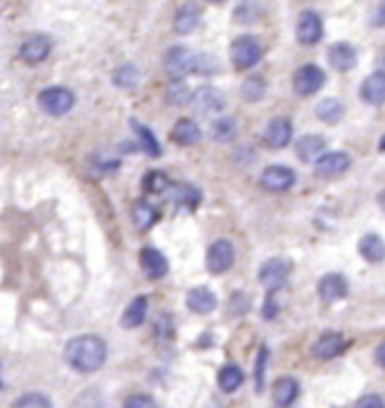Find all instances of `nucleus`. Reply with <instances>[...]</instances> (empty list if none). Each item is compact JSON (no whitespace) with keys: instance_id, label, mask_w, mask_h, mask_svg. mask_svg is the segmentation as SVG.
Here are the masks:
<instances>
[{"instance_id":"obj_3","label":"nucleus","mask_w":385,"mask_h":408,"mask_svg":"<svg viewBox=\"0 0 385 408\" xmlns=\"http://www.w3.org/2000/svg\"><path fill=\"white\" fill-rule=\"evenodd\" d=\"M36 102H39L41 110H45L47 115H54V118H61L72 110L74 106V93L66 86H50V89H43L36 97Z\"/></svg>"},{"instance_id":"obj_45","label":"nucleus","mask_w":385,"mask_h":408,"mask_svg":"<svg viewBox=\"0 0 385 408\" xmlns=\"http://www.w3.org/2000/svg\"><path fill=\"white\" fill-rule=\"evenodd\" d=\"M374 26H383V5H379V9H377V21H374Z\"/></svg>"},{"instance_id":"obj_18","label":"nucleus","mask_w":385,"mask_h":408,"mask_svg":"<svg viewBox=\"0 0 385 408\" xmlns=\"http://www.w3.org/2000/svg\"><path fill=\"white\" fill-rule=\"evenodd\" d=\"M198 23H201V7L196 3H185L173 14V32L190 34L198 28Z\"/></svg>"},{"instance_id":"obj_14","label":"nucleus","mask_w":385,"mask_h":408,"mask_svg":"<svg viewBox=\"0 0 385 408\" xmlns=\"http://www.w3.org/2000/svg\"><path fill=\"white\" fill-rule=\"evenodd\" d=\"M140 268L149 280H163L169 273V259L156 246H144L140 251Z\"/></svg>"},{"instance_id":"obj_44","label":"nucleus","mask_w":385,"mask_h":408,"mask_svg":"<svg viewBox=\"0 0 385 408\" xmlns=\"http://www.w3.org/2000/svg\"><path fill=\"white\" fill-rule=\"evenodd\" d=\"M374 356H377V366H379V368H383V366H385V343H381V345H379Z\"/></svg>"},{"instance_id":"obj_40","label":"nucleus","mask_w":385,"mask_h":408,"mask_svg":"<svg viewBox=\"0 0 385 408\" xmlns=\"http://www.w3.org/2000/svg\"><path fill=\"white\" fill-rule=\"evenodd\" d=\"M230 314L232 316H241V314H248V309H251V298H248L246 293L237 291V293H232V298H230Z\"/></svg>"},{"instance_id":"obj_13","label":"nucleus","mask_w":385,"mask_h":408,"mask_svg":"<svg viewBox=\"0 0 385 408\" xmlns=\"http://www.w3.org/2000/svg\"><path fill=\"white\" fill-rule=\"evenodd\" d=\"M50 52H52V41H50V36H45V34H34L30 39H25L18 47V57L30 66H36V64H41V61H45L50 57Z\"/></svg>"},{"instance_id":"obj_27","label":"nucleus","mask_w":385,"mask_h":408,"mask_svg":"<svg viewBox=\"0 0 385 408\" xmlns=\"http://www.w3.org/2000/svg\"><path fill=\"white\" fill-rule=\"evenodd\" d=\"M325 147H327V142L322 135L309 133V135H302V138L295 142V154L302 163H314V160L325 152Z\"/></svg>"},{"instance_id":"obj_1","label":"nucleus","mask_w":385,"mask_h":408,"mask_svg":"<svg viewBox=\"0 0 385 408\" xmlns=\"http://www.w3.org/2000/svg\"><path fill=\"white\" fill-rule=\"evenodd\" d=\"M64 358L74 373L88 375L97 373L106 363L108 348L104 339L97 336V334H81V336H74L66 343Z\"/></svg>"},{"instance_id":"obj_20","label":"nucleus","mask_w":385,"mask_h":408,"mask_svg":"<svg viewBox=\"0 0 385 408\" xmlns=\"http://www.w3.org/2000/svg\"><path fill=\"white\" fill-rule=\"evenodd\" d=\"M190 50L183 45H173L169 47V50L165 52V70L169 72V75L173 79H183L185 75H188V64H190Z\"/></svg>"},{"instance_id":"obj_12","label":"nucleus","mask_w":385,"mask_h":408,"mask_svg":"<svg viewBox=\"0 0 385 408\" xmlns=\"http://www.w3.org/2000/svg\"><path fill=\"white\" fill-rule=\"evenodd\" d=\"M347 293H350V282L343 273H325L318 280V295L322 302H338L345 300Z\"/></svg>"},{"instance_id":"obj_11","label":"nucleus","mask_w":385,"mask_h":408,"mask_svg":"<svg viewBox=\"0 0 385 408\" xmlns=\"http://www.w3.org/2000/svg\"><path fill=\"white\" fill-rule=\"evenodd\" d=\"M347 348H350V341H347L340 332H322L318 341L314 343L311 354L322 358V361H329V358L340 356Z\"/></svg>"},{"instance_id":"obj_23","label":"nucleus","mask_w":385,"mask_h":408,"mask_svg":"<svg viewBox=\"0 0 385 408\" xmlns=\"http://www.w3.org/2000/svg\"><path fill=\"white\" fill-rule=\"evenodd\" d=\"M358 253L369 264H381L385 259V242L381 239V234L377 232H367L358 242Z\"/></svg>"},{"instance_id":"obj_9","label":"nucleus","mask_w":385,"mask_h":408,"mask_svg":"<svg viewBox=\"0 0 385 408\" xmlns=\"http://www.w3.org/2000/svg\"><path fill=\"white\" fill-rule=\"evenodd\" d=\"M295 34H297V41H300L302 45H316V43H320L322 34H325V23H322L318 11L304 9L302 14H300V18H297Z\"/></svg>"},{"instance_id":"obj_5","label":"nucleus","mask_w":385,"mask_h":408,"mask_svg":"<svg viewBox=\"0 0 385 408\" xmlns=\"http://www.w3.org/2000/svg\"><path fill=\"white\" fill-rule=\"evenodd\" d=\"M188 104L196 115H217L226 108V95L214 89V86H201V89L190 95Z\"/></svg>"},{"instance_id":"obj_26","label":"nucleus","mask_w":385,"mask_h":408,"mask_svg":"<svg viewBox=\"0 0 385 408\" xmlns=\"http://www.w3.org/2000/svg\"><path fill=\"white\" fill-rule=\"evenodd\" d=\"M131 219H133L135 228H138L140 232H146L149 228L158 224L160 212L149 201L140 199V201H135L133 208H131Z\"/></svg>"},{"instance_id":"obj_34","label":"nucleus","mask_w":385,"mask_h":408,"mask_svg":"<svg viewBox=\"0 0 385 408\" xmlns=\"http://www.w3.org/2000/svg\"><path fill=\"white\" fill-rule=\"evenodd\" d=\"M264 95H266V79L264 77L253 75L241 84V97L246 102H259Z\"/></svg>"},{"instance_id":"obj_39","label":"nucleus","mask_w":385,"mask_h":408,"mask_svg":"<svg viewBox=\"0 0 385 408\" xmlns=\"http://www.w3.org/2000/svg\"><path fill=\"white\" fill-rule=\"evenodd\" d=\"M14 406H25V408L36 406V408H43V406H52V400L45 397V395L39 392V390H32V392L21 395V397L14 402Z\"/></svg>"},{"instance_id":"obj_43","label":"nucleus","mask_w":385,"mask_h":408,"mask_svg":"<svg viewBox=\"0 0 385 408\" xmlns=\"http://www.w3.org/2000/svg\"><path fill=\"white\" fill-rule=\"evenodd\" d=\"M262 314H264V318L266 320H272L277 314H280V305L275 302V298H272V293H268V298H266V305H264V309H262Z\"/></svg>"},{"instance_id":"obj_15","label":"nucleus","mask_w":385,"mask_h":408,"mask_svg":"<svg viewBox=\"0 0 385 408\" xmlns=\"http://www.w3.org/2000/svg\"><path fill=\"white\" fill-rule=\"evenodd\" d=\"M264 140L270 149H284L293 140V125L289 118H272L264 131Z\"/></svg>"},{"instance_id":"obj_38","label":"nucleus","mask_w":385,"mask_h":408,"mask_svg":"<svg viewBox=\"0 0 385 408\" xmlns=\"http://www.w3.org/2000/svg\"><path fill=\"white\" fill-rule=\"evenodd\" d=\"M268 348L262 345L257 352V361H255V390L262 392L264 390V379H266V366H268Z\"/></svg>"},{"instance_id":"obj_37","label":"nucleus","mask_w":385,"mask_h":408,"mask_svg":"<svg viewBox=\"0 0 385 408\" xmlns=\"http://www.w3.org/2000/svg\"><path fill=\"white\" fill-rule=\"evenodd\" d=\"M237 133V120L234 118H219L212 122V138L219 142H228Z\"/></svg>"},{"instance_id":"obj_36","label":"nucleus","mask_w":385,"mask_h":408,"mask_svg":"<svg viewBox=\"0 0 385 408\" xmlns=\"http://www.w3.org/2000/svg\"><path fill=\"white\" fill-rule=\"evenodd\" d=\"M190 86L185 84L183 79H173L169 86H167V91H165V97H167V102L171 106H183V104H188L190 102Z\"/></svg>"},{"instance_id":"obj_21","label":"nucleus","mask_w":385,"mask_h":408,"mask_svg":"<svg viewBox=\"0 0 385 408\" xmlns=\"http://www.w3.org/2000/svg\"><path fill=\"white\" fill-rule=\"evenodd\" d=\"M146 314H149V298L146 295H135V298L127 305V309H124L120 323L124 329H135L146 320Z\"/></svg>"},{"instance_id":"obj_19","label":"nucleus","mask_w":385,"mask_h":408,"mask_svg":"<svg viewBox=\"0 0 385 408\" xmlns=\"http://www.w3.org/2000/svg\"><path fill=\"white\" fill-rule=\"evenodd\" d=\"M201 127L196 125L194 120L190 118H180L176 125H173L171 133H169V138L173 144H180V147H192L196 144L198 140H201Z\"/></svg>"},{"instance_id":"obj_33","label":"nucleus","mask_w":385,"mask_h":408,"mask_svg":"<svg viewBox=\"0 0 385 408\" xmlns=\"http://www.w3.org/2000/svg\"><path fill=\"white\" fill-rule=\"evenodd\" d=\"M113 84L117 86V89H135L140 81V72H138V66L133 64H122L120 68H115L113 72Z\"/></svg>"},{"instance_id":"obj_6","label":"nucleus","mask_w":385,"mask_h":408,"mask_svg":"<svg viewBox=\"0 0 385 408\" xmlns=\"http://www.w3.org/2000/svg\"><path fill=\"white\" fill-rule=\"evenodd\" d=\"M325 81H327L325 70L316 64H304L293 75V91L300 97H311L325 86Z\"/></svg>"},{"instance_id":"obj_29","label":"nucleus","mask_w":385,"mask_h":408,"mask_svg":"<svg viewBox=\"0 0 385 408\" xmlns=\"http://www.w3.org/2000/svg\"><path fill=\"white\" fill-rule=\"evenodd\" d=\"M246 375H243V370L237 366V363H228V366H223L219 370V377H217V383H219V388L223 392H234L237 390L241 383H243Z\"/></svg>"},{"instance_id":"obj_41","label":"nucleus","mask_w":385,"mask_h":408,"mask_svg":"<svg viewBox=\"0 0 385 408\" xmlns=\"http://www.w3.org/2000/svg\"><path fill=\"white\" fill-rule=\"evenodd\" d=\"M124 406H127V408H146V406H156V400L151 397V395L133 392L131 397L124 400Z\"/></svg>"},{"instance_id":"obj_4","label":"nucleus","mask_w":385,"mask_h":408,"mask_svg":"<svg viewBox=\"0 0 385 408\" xmlns=\"http://www.w3.org/2000/svg\"><path fill=\"white\" fill-rule=\"evenodd\" d=\"M291 271H293V266H291L289 259H284V257H270V259H266L262 266H259L257 278H259V282L264 284V289H266L268 293H272V291L282 289L284 284L289 282Z\"/></svg>"},{"instance_id":"obj_32","label":"nucleus","mask_w":385,"mask_h":408,"mask_svg":"<svg viewBox=\"0 0 385 408\" xmlns=\"http://www.w3.org/2000/svg\"><path fill=\"white\" fill-rule=\"evenodd\" d=\"M169 188H171V183L165 171H160V169H149L142 176V190L146 194H165Z\"/></svg>"},{"instance_id":"obj_25","label":"nucleus","mask_w":385,"mask_h":408,"mask_svg":"<svg viewBox=\"0 0 385 408\" xmlns=\"http://www.w3.org/2000/svg\"><path fill=\"white\" fill-rule=\"evenodd\" d=\"M300 395V381L295 377H280L272 383V402L277 406H291Z\"/></svg>"},{"instance_id":"obj_42","label":"nucleus","mask_w":385,"mask_h":408,"mask_svg":"<svg viewBox=\"0 0 385 408\" xmlns=\"http://www.w3.org/2000/svg\"><path fill=\"white\" fill-rule=\"evenodd\" d=\"M354 406L356 408H383L385 402H383V397H379V395L369 392V395H363V397H358Z\"/></svg>"},{"instance_id":"obj_31","label":"nucleus","mask_w":385,"mask_h":408,"mask_svg":"<svg viewBox=\"0 0 385 408\" xmlns=\"http://www.w3.org/2000/svg\"><path fill=\"white\" fill-rule=\"evenodd\" d=\"M217 75L219 72V61L212 55H190V64H188V75Z\"/></svg>"},{"instance_id":"obj_35","label":"nucleus","mask_w":385,"mask_h":408,"mask_svg":"<svg viewBox=\"0 0 385 408\" xmlns=\"http://www.w3.org/2000/svg\"><path fill=\"white\" fill-rule=\"evenodd\" d=\"M259 16H262V7L255 0H241L234 9V21L241 23V26H251V23L259 21Z\"/></svg>"},{"instance_id":"obj_24","label":"nucleus","mask_w":385,"mask_h":408,"mask_svg":"<svg viewBox=\"0 0 385 408\" xmlns=\"http://www.w3.org/2000/svg\"><path fill=\"white\" fill-rule=\"evenodd\" d=\"M129 127L131 131L138 135V147L146 154V156H151V158H160V154H163V147H160L158 138H156V133L144 127L140 120H129Z\"/></svg>"},{"instance_id":"obj_16","label":"nucleus","mask_w":385,"mask_h":408,"mask_svg":"<svg viewBox=\"0 0 385 408\" xmlns=\"http://www.w3.org/2000/svg\"><path fill=\"white\" fill-rule=\"evenodd\" d=\"M327 61H329V66L336 70V72H350V70H354L356 64H358L356 47L350 45V43H345V41L333 43V45L329 47V52H327Z\"/></svg>"},{"instance_id":"obj_46","label":"nucleus","mask_w":385,"mask_h":408,"mask_svg":"<svg viewBox=\"0 0 385 408\" xmlns=\"http://www.w3.org/2000/svg\"><path fill=\"white\" fill-rule=\"evenodd\" d=\"M205 3H212V5H221V3H226V0H205Z\"/></svg>"},{"instance_id":"obj_2","label":"nucleus","mask_w":385,"mask_h":408,"mask_svg":"<svg viewBox=\"0 0 385 408\" xmlns=\"http://www.w3.org/2000/svg\"><path fill=\"white\" fill-rule=\"evenodd\" d=\"M264 57V47L259 43V39L251 34L237 36L230 45V61L237 70H248L259 64V59Z\"/></svg>"},{"instance_id":"obj_28","label":"nucleus","mask_w":385,"mask_h":408,"mask_svg":"<svg viewBox=\"0 0 385 408\" xmlns=\"http://www.w3.org/2000/svg\"><path fill=\"white\" fill-rule=\"evenodd\" d=\"M171 199L178 210L190 212V210H194L198 203H201V190L194 188V185H190V183H178V185H173Z\"/></svg>"},{"instance_id":"obj_22","label":"nucleus","mask_w":385,"mask_h":408,"mask_svg":"<svg viewBox=\"0 0 385 408\" xmlns=\"http://www.w3.org/2000/svg\"><path fill=\"white\" fill-rule=\"evenodd\" d=\"M361 100L369 106H381L385 100V75L381 70L372 72V75L361 86Z\"/></svg>"},{"instance_id":"obj_7","label":"nucleus","mask_w":385,"mask_h":408,"mask_svg":"<svg viewBox=\"0 0 385 408\" xmlns=\"http://www.w3.org/2000/svg\"><path fill=\"white\" fill-rule=\"evenodd\" d=\"M205 264H207V271L212 276L226 273V271H230L232 264H234V246L228 239L212 242V244H209V249H207Z\"/></svg>"},{"instance_id":"obj_10","label":"nucleus","mask_w":385,"mask_h":408,"mask_svg":"<svg viewBox=\"0 0 385 408\" xmlns=\"http://www.w3.org/2000/svg\"><path fill=\"white\" fill-rule=\"evenodd\" d=\"M314 163H316L314 169L320 178H333V176L345 174V171L352 167V158L345 152H329V154L322 152Z\"/></svg>"},{"instance_id":"obj_17","label":"nucleus","mask_w":385,"mask_h":408,"mask_svg":"<svg viewBox=\"0 0 385 408\" xmlns=\"http://www.w3.org/2000/svg\"><path fill=\"white\" fill-rule=\"evenodd\" d=\"M185 302H188V309L198 316H207L212 314L214 309L219 307V298L214 295L212 289L207 287H194L188 291V295H185Z\"/></svg>"},{"instance_id":"obj_30","label":"nucleus","mask_w":385,"mask_h":408,"mask_svg":"<svg viewBox=\"0 0 385 408\" xmlns=\"http://www.w3.org/2000/svg\"><path fill=\"white\" fill-rule=\"evenodd\" d=\"M345 115V106L336 97H327L316 106V118L322 120L325 125H338Z\"/></svg>"},{"instance_id":"obj_8","label":"nucleus","mask_w":385,"mask_h":408,"mask_svg":"<svg viewBox=\"0 0 385 408\" xmlns=\"http://www.w3.org/2000/svg\"><path fill=\"white\" fill-rule=\"evenodd\" d=\"M295 181L297 174L287 165H268L259 176V185L268 192H289Z\"/></svg>"}]
</instances>
